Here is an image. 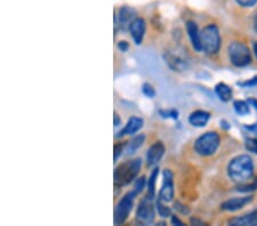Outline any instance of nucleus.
I'll return each mask as SVG.
<instances>
[{"instance_id":"obj_1","label":"nucleus","mask_w":257,"mask_h":226,"mask_svg":"<svg viewBox=\"0 0 257 226\" xmlns=\"http://www.w3.org/2000/svg\"><path fill=\"white\" fill-rule=\"evenodd\" d=\"M230 178L235 183L243 184L249 182L254 174V163L249 155H238L231 160L227 167Z\"/></svg>"},{"instance_id":"obj_2","label":"nucleus","mask_w":257,"mask_h":226,"mask_svg":"<svg viewBox=\"0 0 257 226\" xmlns=\"http://www.w3.org/2000/svg\"><path fill=\"white\" fill-rule=\"evenodd\" d=\"M142 161L141 159H135L132 161L123 162L114 170V185L115 186H125L130 184L136 176L139 175Z\"/></svg>"},{"instance_id":"obj_3","label":"nucleus","mask_w":257,"mask_h":226,"mask_svg":"<svg viewBox=\"0 0 257 226\" xmlns=\"http://www.w3.org/2000/svg\"><path fill=\"white\" fill-rule=\"evenodd\" d=\"M202 51L206 54H216L221 47V35L215 24H209L200 32Z\"/></svg>"},{"instance_id":"obj_4","label":"nucleus","mask_w":257,"mask_h":226,"mask_svg":"<svg viewBox=\"0 0 257 226\" xmlns=\"http://www.w3.org/2000/svg\"><path fill=\"white\" fill-rule=\"evenodd\" d=\"M221 137L216 131H208L199 137L194 143V150L202 157H209L217 151Z\"/></svg>"},{"instance_id":"obj_5","label":"nucleus","mask_w":257,"mask_h":226,"mask_svg":"<svg viewBox=\"0 0 257 226\" xmlns=\"http://www.w3.org/2000/svg\"><path fill=\"white\" fill-rule=\"evenodd\" d=\"M229 57L232 62V64L238 68L247 67L248 64L251 63V55L248 48L243 43L239 41H233L230 44L229 49Z\"/></svg>"},{"instance_id":"obj_6","label":"nucleus","mask_w":257,"mask_h":226,"mask_svg":"<svg viewBox=\"0 0 257 226\" xmlns=\"http://www.w3.org/2000/svg\"><path fill=\"white\" fill-rule=\"evenodd\" d=\"M135 192H128L127 194H125L121 198V200L119 201L118 204L115 205L114 209V224L120 225L125 221L133 209V204H134V198H135Z\"/></svg>"},{"instance_id":"obj_7","label":"nucleus","mask_w":257,"mask_h":226,"mask_svg":"<svg viewBox=\"0 0 257 226\" xmlns=\"http://www.w3.org/2000/svg\"><path fill=\"white\" fill-rule=\"evenodd\" d=\"M149 200L151 199H144L141 201L139 204L138 211H136V218L140 221L141 224L148 225L151 224L153 220H155L156 212H155V207Z\"/></svg>"},{"instance_id":"obj_8","label":"nucleus","mask_w":257,"mask_h":226,"mask_svg":"<svg viewBox=\"0 0 257 226\" xmlns=\"http://www.w3.org/2000/svg\"><path fill=\"white\" fill-rule=\"evenodd\" d=\"M174 198V182H173V174L171 170L166 169L164 171V182L163 186L159 193V199L165 201V202H169Z\"/></svg>"},{"instance_id":"obj_9","label":"nucleus","mask_w":257,"mask_h":226,"mask_svg":"<svg viewBox=\"0 0 257 226\" xmlns=\"http://www.w3.org/2000/svg\"><path fill=\"white\" fill-rule=\"evenodd\" d=\"M118 20H119V27L122 30H127L130 29L132 23L136 20V12L133 10L132 7L123 6L119 10L118 14Z\"/></svg>"},{"instance_id":"obj_10","label":"nucleus","mask_w":257,"mask_h":226,"mask_svg":"<svg viewBox=\"0 0 257 226\" xmlns=\"http://www.w3.org/2000/svg\"><path fill=\"white\" fill-rule=\"evenodd\" d=\"M165 153V145L161 142H156L151 145L147 153V164L148 167H153L158 163Z\"/></svg>"},{"instance_id":"obj_11","label":"nucleus","mask_w":257,"mask_h":226,"mask_svg":"<svg viewBox=\"0 0 257 226\" xmlns=\"http://www.w3.org/2000/svg\"><path fill=\"white\" fill-rule=\"evenodd\" d=\"M145 29H147V24H145V21L143 19L139 18L132 23L130 31L136 45H140L142 43L143 37L145 34Z\"/></svg>"},{"instance_id":"obj_12","label":"nucleus","mask_w":257,"mask_h":226,"mask_svg":"<svg viewBox=\"0 0 257 226\" xmlns=\"http://www.w3.org/2000/svg\"><path fill=\"white\" fill-rule=\"evenodd\" d=\"M252 200V196H243V198H233L223 202L221 205L222 210L226 211H235L239 209L243 208L244 205L248 204Z\"/></svg>"},{"instance_id":"obj_13","label":"nucleus","mask_w":257,"mask_h":226,"mask_svg":"<svg viewBox=\"0 0 257 226\" xmlns=\"http://www.w3.org/2000/svg\"><path fill=\"white\" fill-rule=\"evenodd\" d=\"M186 31H188L190 40H191V44H192V47L194 48V51L201 52L202 46H201V40H200V34H199L198 31L197 24L192 22V21H189V22L186 23Z\"/></svg>"},{"instance_id":"obj_14","label":"nucleus","mask_w":257,"mask_h":226,"mask_svg":"<svg viewBox=\"0 0 257 226\" xmlns=\"http://www.w3.org/2000/svg\"><path fill=\"white\" fill-rule=\"evenodd\" d=\"M142 127H143V119L133 117L128 120L127 125L123 127V129L120 130V133L117 135V137H121V136H125V135H133L138 133Z\"/></svg>"},{"instance_id":"obj_15","label":"nucleus","mask_w":257,"mask_h":226,"mask_svg":"<svg viewBox=\"0 0 257 226\" xmlns=\"http://www.w3.org/2000/svg\"><path fill=\"white\" fill-rule=\"evenodd\" d=\"M210 118V114L207 112V111H202V110H198L194 111L189 117V122L191 123L194 127H205L207 125Z\"/></svg>"},{"instance_id":"obj_16","label":"nucleus","mask_w":257,"mask_h":226,"mask_svg":"<svg viewBox=\"0 0 257 226\" xmlns=\"http://www.w3.org/2000/svg\"><path fill=\"white\" fill-rule=\"evenodd\" d=\"M229 223H230V225H233V226H239V225L255 226V225H257V209L254 211L249 212L248 215H244V216L237 217V218L231 219Z\"/></svg>"},{"instance_id":"obj_17","label":"nucleus","mask_w":257,"mask_h":226,"mask_svg":"<svg viewBox=\"0 0 257 226\" xmlns=\"http://www.w3.org/2000/svg\"><path fill=\"white\" fill-rule=\"evenodd\" d=\"M165 57L167 64L174 70V71H182V70H184L186 68L185 61L180 59V57L176 55L172 54V53H167Z\"/></svg>"},{"instance_id":"obj_18","label":"nucleus","mask_w":257,"mask_h":226,"mask_svg":"<svg viewBox=\"0 0 257 226\" xmlns=\"http://www.w3.org/2000/svg\"><path fill=\"white\" fill-rule=\"evenodd\" d=\"M215 92H216L219 100L223 102H229L232 97V89L224 82H219L215 87Z\"/></svg>"},{"instance_id":"obj_19","label":"nucleus","mask_w":257,"mask_h":226,"mask_svg":"<svg viewBox=\"0 0 257 226\" xmlns=\"http://www.w3.org/2000/svg\"><path fill=\"white\" fill-rule=\"evenodd\" d=\"M158 175H159V168H155L152 170L150 177L148 179L147 186H148V198L149 199H153L156 195V183L157 179H158Z\"/></svg>"},{"instance_id":"obj_20","label":"nucleus","mask_w":257,"mask_h":226,"mask_svg":"<svg viewBox=\"0 0 257 226\" xmlns=\"http://www.w3.org/2000/svg\"><path fill=\"white\" fill-rule=\"evenodd\" d=\"M144 139H145V135H143V134L139 135V136H136L134 139H133V141L128 144V149H127L128 154L134 153L136 150L140 149V147L143 145Z\"/></svg>"},{"instance_id":"obj_21","label":"nucleus","mask_w":257,"mask_h":226,"mask_svg":"<svg viewBox=\"0 0 257 226\" xmlns=\"http://www.w3.org/2000/svg\"><path fill=\"white\" fill-rule=\"evenodd\" d=\"M233 108L235 110V112L240 114V116H247V114L250 112L249 103L244 101H235L233 103Z\"/></svg>"},{"instance_id":"obj_22","label":"nucleus","mask_w":257,"mask_h":226,"mask_svg":"<svg viewBox=\"0 0 257 226\" xmlns=\"http://www.w3.org/2000/svg\"><path fill=\"white\" fill-rule=\"evenodd\" d=\"M156 205H157V209H158L159 215H160L161 217H168V216L172 215L171 208L166 207V205L163 203V200L158 199V201H157Z\"/></svg>"},{"instance_id":"obj_23","label":"nucleus","mask_w":257,"mask_h":226,"mask_svg":"<svg viewBox=\"0 0 257 226\" xmlns=\"http://www.w3.org/2000/svg\"><path fill=\"white\" fill-rule=\"evenodd\" d=\"M257 188V178L251 183H243L240 184L238 186V191L240 192H250V191H255Z\"/></svg>"},{"instance_id":"obj_24","label":"nucleus","mask_w":257,"mask_h":226,"mask_svg":"<svg viewBox=\"0 0 257 226\" xmlns=\"http://www.w3.org/2000/svg\"><path fill=\"white\" fill-rule=\"evenodd\" d=\"M246 149L252 152V153L257 154V138L252 137V138H248L246 141Z\"/></svg>"},{"instance_id":"obj_25","label":"nucleus","mask_w":257,"mask_h":226,"mask_svg":"<svg viewBox=\"0 0 257 226\" xmlns=\"http://www.w3.org/2000/svg\"><path fill=\"white\" fill-rule=\"evenodd\" d=\"M142 92H143V94L147 97L153 98V97L156 96V90H155V88H153L150 84H144L142 86Z\"/></svg>"},{"instance_id":"obj_26","label":"nucleus","mask_w":257,"mask_h":226,"mask_svg":"<svg viewBox=\"0 0 257 226\" xmlns=\"http://www.w3.org/2000/svg\"><path fill=\"white\" fill-rule=\"evenodd\" d=\"M160 116L164 118H172V119H177L178 118V112L176 110H160L159 111Z\"/></svg>"},{"instance_id":"obj_27","label":"nucleus","mask_w":257,"mask_h":226,"mask_svg":"<svg viewBox=\"0 0 257 226\" xmlns=\"http://www.w3.org/2000/svg\"><path fill=\"white\" fill-rule=\"evenodd\" d=\"M144 185H145V177H141V178L136 180V183L134 185V192H135L136 195L140 194V193L143 191Z\"/></svg>"},{"instance_id":"obj_28","label":"nucleus","mask_w":257,"mask_h":226,"mask_svg":"<svg viewBox=\"0 0 257 226\" xmlns=\"http://www.w3.org/2000/svg\"><path fill=\"white\" fill-rule=\"evenodd\" d=\"M238 85L240 87H244V88H248V87H256L257 86V76L251 78V79H248L246 81H242V82H238Z\"/></svg>"},{"instance_id":"obj_29","label":"nucleus","mask_w":257,"mask_h":226,"mask_svg":"<svg viewBox=\"0 0 257 226\" xmlns=\"http://www.w3.org/2000/svg\"><path fill=\"white\" fill-rule=\"evenodd\" d=\"M122 149H123V144H115L114 145V161H117L118 158L121 155L122 153Z\"/></svg>"},{"instance_id":"obj_30","label":"nucleus","mask_w":257,"mask_h":226,"mask_svg":"<svg viewBox=\"0 0 257 226\" xmlns=\"http://www.w3.org/2000/svg\"><path fill=\"white\" fill-rule=\"evenodd\" d=\"M235 2L242 7H251L257 4V0H235Z\"/></svg>"},{"instance_id":"obj_31","label":"nucleus","mask_w":257,"mask_h":226,"mask_svg":"<svg viewBox=\"0 0 257 226\" xmlns=\"http://www.w3.org/2000/svg\"><path fill=\"white\" fill-rule=\"evenodd\" d=\"M175 209H177V210H180L182 213H189V209H186L184 205H182L180 202H176L175 203Z\"/></svg>"},{"instance_id":"obj_32","label":"nucleus","mask_w":257,"mask_h":226,"mask_svg":"<svg viewBox=\"0 0 257 226\" xmlns=\"http://www.w3.org/2000/svg\"><path fill=\"white\" fill-rule=\"evenodd\" d=\"M128 44H127V41H120V43L118 44V48L120 49V51L121 52H126L127 49H128Z\"/></svg>"},{"instance_id":"obj_33","label":"nucleus","mask_w":257,"mask_h":226,"mask_svg":"<svg viewBox=\"0 0 257 226\" xmlns=\"http://www.w3.org/2000/svg\"><path fill=\"white\" fill-rule=\"evenodd\" d=\"M172 223L174 225H180V226H183L184 225L183 221L180 220V218H178V217H176V216H173L172 217Z\"/></svg>"},{"instance_id":"obj_34","label":"nucleus","mask_w":257,"mask_h":226,"mask_svg":"<svg viewBox=\"0 0 257 226\" xmlns=\"http://www.w3.org/2000/svg\"><path fill=\"white\" fill-rule=\"evenodd\" d=\"M248 103H249V105L254 106V108L257 110V100H255V98H249V100H248Z\"/></svg>"},{"instance_id":"obj_35","label":"nucleus","mask_w":257,"mask_h":226,"mask_svg":"<svg viewBox=\"0 0 257 226\" xmlns=\"http://www.w3.org/2000/svg\"><path fill=\"white\" fill-rule=\"evenodd\" d=\"M119 123H120V118L117 113H114V126L118 127Z\"/></svg>"},{"instance_id":"obj_36","label":"nucleus","mask_w":257,"mask_h":226,"mask_svg":"<svg viewBox=\"0 0 257 226\" xmlns=\"http://www.w3.org/2000/svg\"><path fill=\"white\" fill-rule=\"evenodd\" d=\"M191 224H197V225H204L201 220H199L197 218H191Z\"/></svg>"},{"instance_id":"obj_37","label":"nucleus","mask_w":257,"mask_h":226,"mask_svg":"<svg viewBox=\"0 0 257 226\" xmlns=\"http://www.w3.org/2000/svg\"><path fill=\"white\" fill-rule=\"evenodd\" d=\"M247 129H249V130H252V131H256V133H257V125H254V126H250V127H247Z\"/></svg>"},{"instance_id":"obj_38","label":"nucleus","mask_w":257,"mask_h":226,"mask_svg":"<svg viewBox=\"0 0 257 226\" xmlns=\"http://www.w3.org/2000/svg\"><path fill=\"white\" fill-rule=\"evenodd\" d=\"M254 53H255V55L257 57V41L254 44Z\"/></svg>"},{"instance_id":"obj_39","label":"nucleus","mask_w":257,"mask_h":226,"mask_svg":"<svg viewBox=\"0 0 257 226\" xmlns=\"http://www.w3.org/2000/svg\"><path fill=\"white\" fill-rule=\"evenodd\" d=\"M255 31L257 32V15H256V18H255Z\"/></svg>"}]
</instances>
